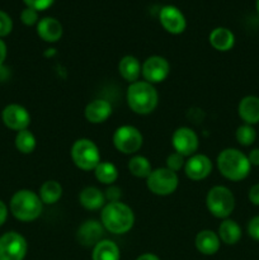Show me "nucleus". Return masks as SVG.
I'll return each mask as SVG.
<instances>
[{
  "label": "nucleus",
  "mask_w": 259,
  "mask_h": 260,
  "mask_svg": "<svg viewBox=\"0 0 259 260\" xmlns=\"http://www.w3.org/2000/svg\"><path fill=\"white\" fill-rule=\"evenodd\" d=\"M159 19L165 30L172 35H179L187 27V20L179 8L174 5H165L160 9Z\"/></svg>",
  "instance_id": "13"
},
{
  "label": "nucleus",
  "mask_w": 259,
  "mask_h": 260,
  "mask_svg": "<svg viewBox=\"0 0 259 260\" xmlns=\"http://www.w3.org/2000/svg\"><path fill=\"white\" fill-rule=\"evenodd\" d=\"M101 222L104 230L116 235H123L134 228V211L121 201L108 202L102 208Z\"/></svg>",
  "instance_id": "1"
},
{
  "label": "nucleus",
  "mask_w": 259,
  "mask_h": 260,
  "mask_svg": "<svg viewBox=\"0 0 259 260\" xmlns=\"http://www.w3.org/2000/svg\"><path fill=\"white\" fill-rule=\"evenodd\" d=\"M196 248L203 255H213L218 251L221 240L217 234L212 230H202L196 236Z\"/></svg>",
  "instance_id": "18"
},
{
  "label": "nucleus",
  "mask_w": 259,
  "mask_h": 260,
  "mask_svg": "<svg viewBox=\"0 0 259 260\" xmlns=\"http://www.w3.org/2000/svg\"><path fill=\"white\" fill-rule=\"evenodd\" d=\"M256 12H258L259 14V0H256Z\"/></svg>",
  "instance_id": "41"
},
{
  "label": "nucleus",
  "mask_w": 259,
  "mask_h": 260,
  "mask_svg": "<svg viewBox=\"0 0 259 260\" xmlns=\"http://www.w3.org/2000/svg\"><path fill=\"white\" fill-rule=\"evenodd\" d=\"M239 117L246 124L259 123V98L255 95H246L240 101L238 107Z\"/></svg>",
  "instance_id": "19"
},
{
  "label": "nucleus",
  "mask_w": 259,
  "mask_h": 260,
  "mask_svg": "<svg viewBox=\"0 0 259 260\" xmlns=\"http://www.w3.org/2000/svg\"><path fill=\"white\" fill-rule=\"evenodd\" d=\"M13 29V20L8 13L0 10V37H5Z\"/></svg>",
  "instance_id": "31"
},
{
  "label": "nucleus",
  "mask_w": 259,
  "mask_h": 260,
  "mask_svg": "<svg viewBox=\"0 0 259 260\" xmlns=\"http://www.w3.org/2000/svg\"><path fill=\"white\" fill-rule=\"evenodd\" d=\"M216 162L221 175L231 182H240L245 179L250 173L251 165L248 156L240 150L233 147L222 150L218 154Z\"/></svg>",
  "instance_id": "3"
},
{
  "label": "nucleus",
  "mask_w": 259,
  "mask_h": 260,
  "mask_svg": "<svg viewBox=\"0 0 259 260\" xmlns=\"http://www.w3.org/2000/svg\"><path fill=\"white\" fill-rule=\"evenodd\" d=\"M2 119L8 128L19 132L28 128L30 123V114L23 106L9 104L3 109Z\"/></svg>",
  "instance_id": "12"
},
{
  "label": "nucleus",
  "mask_w": 259,
  "mask_h": 260,
  "mask_svg": "<svg viewBox=\"0 0 259 260\" xmlns=\"http://www.w3.org/2000/svg\"><path fill=\"white\" fill-rule=\"evenodd\" d=\"M112 114V104L104 99H95L86 104L84 116L89 123L99 124L106 122Z\"/></svg>",
  "instance_id": "16"
},
{
  "label": "nucleus",
  "mask_w": 259,
  "mask_h": 260,
  "mask_svg": "<svg viewBox=\"0 0 259 260\" xmlns=\"http://www.w3.org/2000/svg\"><path fill=\"white\" fill-rule=\"evenodd\" d=\"M94 175H95L96 180L101 182L102 184L112 185L118 178V170L113 162L101 161L94 169Z\"/></svg>",
  "instance_id": "26"
},
{
  "label": "nucleus",
  "mask_w": 259,
  "mask_h": 260,
  "mask_svg": "<svg viewBox=\"0 0 259 260\" xmlns=\"http://www.w3.org/2000/svg\"><path fill=\"white\" fill-rule=\"evenodd\" d=\"M185 165V157L183 155L178 154V152H172L169 156L167 157V168L168 169L173 170V172H179L183 169Z\"/></svg>",
  "instance_id": "30"
},
{
  "label": "nucleus",
  "mask_w": 259,
  "mask_h": 260,
  "mask_svg": "<svg viewBox=\"0 0 259 260\" xmlns=\"http://www.w3.org/2000/svg\"><path fill=\"white\" fill-rule=\"evenodd\" d=\"M206 206L211 215L216 218L226 220L235 208V197L228 187L215 185L206 196Z\"/></svg>",
  "instance_id": "5"
},
{
  "label": "nucleus",
  "mask_w": 259,
  "mask_h": 260,
  "mask_svg": "<svg viewBox=\"0 0 259 260\" xmlns=\"http://www.w3.org/2000/svg\"><path fill=\"white\" fill-rule=\"evenodd\" d=\"M7 45L3 40H0V66L4 63L5 58H7Z\"/></svg>",
  "instance_id": "39"
},
{
  "label": "nucleus",
  "mask_w": 259,
  "mask_h": 260,
  "mask_svg": "<svg viewBox=\"0 0 259 260\" xmlns=\"http://www.w3.org/2000/svg\"><path fill=\"white\" fill-rule=\"evenodd\" d=\"M218 238L226 245H234L241 239V228L234 220H223L218 226Z\"/></svg>",
  "instance_id": "23"
},
{
  "label": "nucleus",
  "mask_w": 259,
  "mask_h": 260,
  "mask_svg": "<svg viewBox=\"0 0 259 260\" xmlns=\"http://www.w3.org/2000/svg\"><path fill=\"white\" fill-rule=\"evenodd\" d=\"M8 217V207L5 206V203L3 201H0V226L4 225V222L7 221Z\"/></svg>",
  "instance_id": "38"
},
{
  "label": "nucleus",
  "mask_w": 259,
  "mask_h": 260,
  "mask_svg": "<svg viewBox=\"0 0 259 260\" xmlns=\"http://www.w3.org/2000/svg\"><path fill=\"white\" fill-rule=\"evenodd\" d=\"M119 256H121V253L117 244L106 239L101 240L94 246L93 254H91L93 260H119Z\"/></svg>",
  "instance_id": "24"
},
{
  "label": "nucleus",
  "mask_w": 259,
  "mask_h": 260,
  "mask_svg": "<svg viewBox=\"0 0 259 260\" xmlns=\"http://www.w3.org/2000/svg\"><path fill=\"white\" fill-rule=\"evenodd\" d=\"M178 184H179L178 174L168 169L167 167L154 169L146 178V185L150 192L160 197L173 194L177 190Z\"/></svg>",
  "instance_id": "7"
},
{
  "label": "nucleus",
  "mask_w": 259,
  "mask_h": 260,
  "mask_svg": "<svg viewBox=\"0 0 259 260\" xmlns=\"http://www.w3.org/2000/svg\"><path fill=\"white\" fill-rule=\"evenodd\" d=\"M212 172V161L207 155L195 154L185 160L184 173L190 180L200 182L206 179Z\"/></svg>",
  "instance_id": "14"
},
{
  "label": "nucleus",
  "mask_w": 259,
  "mask_h": 260,
  "mask_svg": "<svg viewBox=\"0 0 259 260\" xmlns=\"http://www.w3.org/2000/svg\"><path fill=\"white\" fill-rule=\"evenodd\" d=\"M79 202L85 210L95 211L106 206V196L99 188L86 187L79 194Z\"/></svg>",
  "instance_id": "21"
},
{
  "label": "nucleus",
  "mask_w": 259,
  "mask_h": 260,
  "mask_svg": "<svg viewBox=\"0 0 259 260\" xmlns=\"http://www.w3.org/2000/svg\"><path fill=\"white\" fill-rule=\"evenodd\" d=\"M62 24L58 19L53 17H45L38 20L37 33L46 42H57L62 36Z\"/></svg>",
  "instance_id": "17"
},
{
  "label": "nucleus",
  "mask_w": 259,
  "mask_h": 260,
  "mask_svg": "<svg viewBox=\"0 0 259 260\" xmlns=\"http://www.w3.org/2000/svg\"><path fill=\"white\" fill-rule=\"evenodd\" d=\"M236 141L241 145V146H250V145L254 144L256 139V132L254 129L253 126L250 124H241V126L238 127L235 132Z\"/></svg>",
  "instance_id": "29"
},
{
  "label": "nucleus",
  "mask_w": 259,
  "mask_h": 260,
  "mask_svg": "<svg viewBox=\"0 0 259 260\" xmlns=\"http://www.w3.org/2000/svg\"><path fill=\"white\" fill-rule=\"evenodd\" d=\"M128 170L134 177L146 179L152 172V168L147 157L142 155H134L128 161Z\"/></svg>",
  "instance_id": "27"
},
{
  "label": "nucleus",
  "mask_w": 259,
  "mask_h": 260,
  "mask_svg": "<svg viewBox=\"0 0 259 260\" xmlns=\"http://www.w3.org/2000/svg\"><path fill=\"white\" fill-rule=\"evenodd\" d=\"M36 145H37V141H36L35 135L28 128L22 129L15 136V147L22 154H30V152H33L36 149Z\"/></svg>",
  "instance_id": "28"
},
{
  "label": "nucleus",
  "mask_w": 259,
  "mask_h": 260,
  "mask_svg": "<svg viewBox=\"0 0 259 260\" xmlns=\"http://www.w3.org/2000/svg\"><path fill=\"white\" fill-rule=\"evenodd\" d=\"M104 196H106V201H108V202H118L121 200V189L112 184L107 188Z\"/></svg>",
  "instance_id": "35"
},
{
  "label": "nucleus",
  "mask_w": 259,
  "mask_h": 260,
  "mask_svg": "<svg viewBox=\"0 0 259 260\" xmlns=\"http://www.w3.org/2000/svg\"><path fill=\"white\" fill-rule=\"evenodd\" d=\"M248 234L251 239L259 241V215L251 218L248 223Z\"/></svg>",
  "instance_id": "34"
},
{
  "label": "nucleus",
  "mask_w": 259,
  "mask_h": 260,
  "mask_svg": "<svg viewBox=\"0 0 259 260\" xmlns=\"http://www.w3.org/2000/svg\"><path fill=\"white\" fill-rule=\"evenodd\" d=\"M20 20L24 23L25 25H33L38 23V10L33 9V8L27 7L22 10L20 13Z\"/></svg>",
  "instance_id": "32"
},
{
  "label": "nucleus",
  "mask_w": 259,
  "mask_h": 260,
  "mask_svg": "<svg viewBox=\"0 0 259 260\" xmlns=\"http://www.w3.org/2000/svg\"><path fill=\"white\" fill-rule=\"evenodd\" d=\"M40 196L41 201L43 205H55L58 202L62 196V185L56 180H46L40 188Z\"/></svg>",
  "instance_id": "25"
},
{
  "label": "nucleus",
  "mask_w": 259,
  "mask_h": 260,
  "mask_svg": "<svg viewBox=\"0 0 259 260\" xmlns=\"http://www.w3.org/2000/svg\"><path fill=\"white\" fill-rule=\"evenodd\" d=\"M144 137L139 128L130 124L118 127L113 134V145L119 152L124 155H134L141 149Z\"/></svg>",
  "instance_id": "8"
},
{
  "label": "nucleus",
  "mask_w": 259,
  "mask_h": 260,
  "mask_svg": "<svg viewBox=\"0 0 259 260\" xmlns=\"http://www.w3.org/2000/svg\"><path fill=\"white\" fill-rule=\"evenodd\" d=\"M28 245L20 234L10 231L0 238V260H23Z\"/></svg>",
  "instance_id": "9"
},
{
  "label": "nucleus",
  "mask_w": 259,
  "mask_h": 260,
  "mask_svg": "<svg viewBox=\"0 0 259 260\" xmlns=\"http://www.w3.org/2000/svg\"><path fill=\"white\" fill-rule=\"evenodd\" d=\"M248 159L250 165H254V167H259V147L258 149H253L248 155Z\"/></svg>",
  "instance_id": "37"
},
{
  "label": "nucleus",
  "mask_w": 259,
  "mask_h": 260,
  "mask_svg": "<svg viewBox=\"0 0 259 260\" xmlns=\"http://www.w3.org/2000/svg\"><path fill=\"white\" fill-rule=\"evenodd\" d=\"M172 145L175 152L189 157L197 152L200 146V140L197 134L189 127H179L174 131L172 136Z\"/></svg>",
  "instance_id": "11"
},
{
  "label": "nucleus",
  "mask_w": 259,
  "mask_h": 260,
  "mask_svg": "<svg viewBox=\"0 0 259 260\" xmlns=\"http://www.w3.org/2000/svg\"><path fill=\"white\" fill-rule=\"evenodd\" d=\"M103 234L104 228L102 222L95 220H88L79 226L76 238H78L79 244H81L83 246H86V248L93 246L94 248L99 241L103 240L102 239Z\"/></svg>",
  "instance_id": "15"
},
{
  "label": "nucleus",
  "mask_w": 259,
  "mask_h": 260,
  "mask_svg": "<svg viewBox=\"0 0 259 260\" xmlns=\"http://www.w3.org/2000/svg\"><path fill=\"white\" fill-rule=\"evenodd\" d=\"M170 74V65L168 60L163 56L154 55L144 61L141 68V75L145 81L150 84L163 83Z\"/></svg>",
  "instance_id": "10"
},
{
  "label": "nucleus",
  "mask_w": 259,
  "mask_h": 260,
  "mask_svg": "<svg viewBox=\"0 0 259 260\" xmlns=\"http://www.w3.org/2000/svg\"><path fill=\"white\" fill-rule=\"evenodd\" d=\"M142 65L140 63L139 58L132 55H126L119 60L118 63V73L122 78L130 84L139 80L141 75Z\"/></svg>",
  "instance_id": "22"
},
{
  "label": "nucleus",
  "mask_w": 259,
  "mask_h": 260,
  "mask_svg": "<svg viewBox=\"0 0 259 260\" xmlns=\"http://www.w3.org/2000/svg\"><path fill=\"white\" fill-rule=\"evenodd\" d=\"M10 212L17 220L30 222L37 220L43 211V203L40 196L29 189H20L10 200Z\"/></svg>",
  "instance_id": "4"
},
{
  "label": "nucleus",
  "mask_w": 259,
  "mask_h": 260,
  "mask_svg": "<svg viewBox=\"0 0 259 260\" xmlns=\"http://www.w3.org/2000/svg\"><path fill=\"white\" fill-rule=\"evenodd\" d=\"M23 2L27 4V7L33 8L36 10H45L51 7L55 0H23Z\"/></svg>",
  "instance_id": "33"
},
{
  "label": "nucleus",
  "mask_w": 259,
  "mask_h": 260,
  "mask_svg": "<svg viewBox=\"0 0 259 260\" xmlns=\"http://www.w3.org/2000/svg\"><path fill=\"white\" fill-rule=\"evenodd\" d=\"M249 201L253 203L254 206H259V183L258 184H254L253 187L249 189Z\"/></svg>",
  "instance_id": "36"
},
{
  "label": "nucleus",
  "mask_w": 259,
  "mask_h": 260,
  "mask_svg": "<svg viewBox=\"0 0 259 260\" xmlns=\"http://www.w3.org/2000/svg\"><path fill=\"white\" fill-rule=\"evenodd\" d=\"M71 159L79 169L84 172L94 170L101 162L99 147L89 139H79L71 147Z\"/></svg>",
  "instance_id": "6"
},
{
  "label": "nucleus",
  "mask_w": 259,
  "mask_h": 260,
  "mask_svg": "<svg viewBox=\"0 0 259 260\" xmlns=\"http://www.w3.org/2000/svg\"><path fill=\"white\" fill-rule=\"evenodd\" d=\"M210 40L211 46L215 48L216 51H220V52H226V51H230L234 47V43H235V36L231 32L229 28L226 27H217L215 29H212V32L210 33Z\"/></svg>",
  "instance_id": "20"
},
{
  "label": "nucleus",
  "mask_w": 259,
  "mask_h": 260,
  "mask_svg": "<svg viewBox=\"0 0 259 260\" xmlns=\"http://www.w3.org/2000/svg\"><path fill=\"white\" fill-rule=\"evenodd\" d=\"M136 260H160V258L159 256L155 255V254L146 253V254H142V255H140Z\"/></svg>",
  "instance_id": "40"
},
{
  "label": "nucleus",
  "mask_w": 259,
  "mask_h": 260,
  "mask_svg": "<svg viewBox=\"0 0 259 260\" xmlns=\"http://www.w3.org/2000/svg\"><path fill=\"white\" fill-rule=\"evenodd\" d=\"M127 104L132 112L146 116L155 111L159 103V94L152 84L145 80H137L130 84L126 94Z\"/></svg>",
  "instance_id": "2"
}]
</instances>
